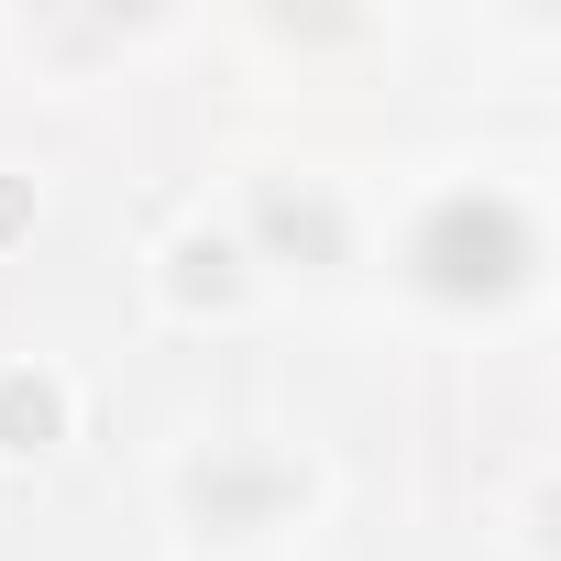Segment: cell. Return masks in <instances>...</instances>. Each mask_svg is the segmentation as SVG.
Returning <instances> with one entry per match:
<instances>
[{"instance_id": "obj_1", "label": "cell", "mask_w": 561, "mask_h": 561, "mask_svg": "<svg viewBox=\"0 0 561 561\" xmlns=\"http://www.w3.org/2000/svg\"><path fill=\"white\" fill-rule=\"evenodd\" d=\"M408 287L430 298V309H462V320H484V309H506V298H528V275H539V209L517 198V187H440V198H419V220H408Z\"/></svg>"}, {"instance_id": "obj_2", "label": "cell", "mask_w": 561, "mask_h": 561, "mask_svg": "<svg viewBox=\"0 0 561 561\" xmlns=\"http://www.w3.org/2000/svg\"><path fill=\"white\" fill-rule=\"evenodd\" d=\"M309 462L275 451V440H209L187 473H176V517L198 539H264V528H298L309 517Z\"/></svg>"}, {"instance_id": "obj_4", "label": "cell", "mask_w": 561, "mask_h": 561, "mask_svg": "<svg viewBox=\"0 0 561 561\" xmlns=\"http://www.w3.org/2000/svg\"><path fill=\"white\" fill-rule=\"evenodd\" d=\"M67 440V386L45 364H0V451H56Z\"/></svg>"}, {"instance_id": "obj_5", "label": "cell", "mask_w": 561, "mask_h": 561, "mask_svg": "<svg viewBox=\"0 0 561 561\" xmlns=\"http://www.w3.org/2000/svg\"><path fill=\"white\" fill-rule=\"evenodd\" d=\"M165 287H176V309H231L242 298V242L231 231H187L165 253Z\"/></svg>"}, {"instance_id": "obj_3", "label": "cell", "mask_w": 561, "mask_h": 561, "mask_svg": "<svg viewBox=\"0 0 561 561\" xmlns=\"http://www.w3.org/2000/svg\"><path fill=\"white\" fill-rule=\"evenodd\" d=\"M242 231H253L264 264H287V275H331V264H353V220H342L331 176H298V165H264V176L242 187Z\"/></svg>"}, {"instance_id": "obj_6", "label": "cell", "mask_w": 561, "mask_h": 561, "mask_svg": "<svg viewBox=\"0 0 561 561\" xmlns=\"http://www.w3.org/2000/svg\"><path fill=\"white\" fill-rule=\"evenodd\" d=\"M23 220H34V198H23V187H0V231H23Z\"/></svg>"}]
</instances>
